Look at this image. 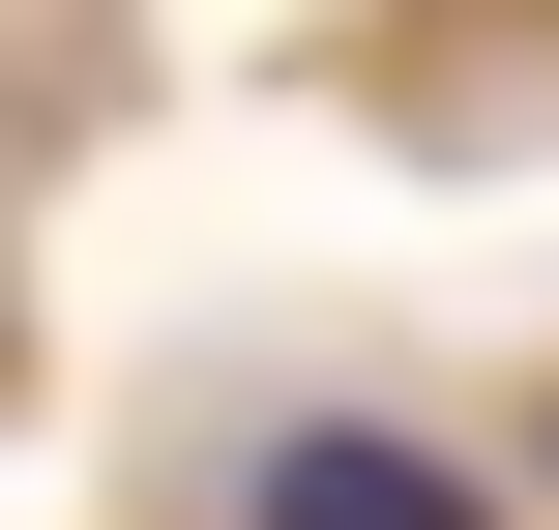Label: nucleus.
I'll list each match as a JSON object with an SVG mask.
<instances>
[{
    "instance_id": "obj_1",
    "label": "nucleus",
    "mask_w": 559,
    "mask_h": 530,
    "mask_svg": "<svg viewBox=\"0 0 559 530\" xmlns=\"http://www.w3.org/2000/svg\"><path fill=\"white\" fill-rule=\"evenodd\" d=\"M265 530H472L413 443H265Z\"/></svg>"
}]
</instances>
